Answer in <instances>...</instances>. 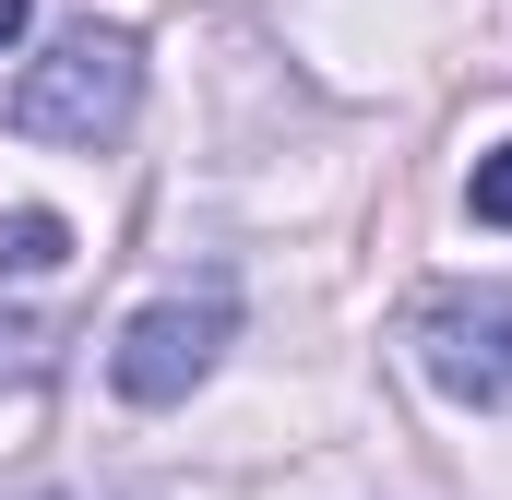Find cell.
Listing matches in <instances>:
<instances>
[{"instance_id":"1","label":"cell","mask_w":512,"mask_h":500,"mask_svg":"<svg viewBox=\"0 0 512 500\" xmlns=\"http://www.w3.org/2000/svg\"><path fill=\"white\" fill-rule=\"evenodd\" d=\"M131 108H143V36H131V24H60V36L12 72V131H24V143L96 155V143L131 131Z\"/></svg>"},{"instance_id":"2","label":"cell","mask_w":512,"mask_h":500,"mask_svg":"<svg viewBox=\"0 0 512 500\" xmlns=\"http://www.w3.org/2000/svg\"><path fill=\"white\" fill-rule=\"evenodd\" d=\"M227 346H239V298H227V274H203V286L143 298V310L120 322L108 381H120V405H179V393H203V381H215Z\"/></svg>"},{"instance_id":"3","label":"cell","mask_w":512,"mask_h":500,"mask_svg":"<svg viewBox=\"0 0 512 500\" xmlns=\"http://www.w3.org/2000/svg\"><path fill=\"white\" fill-rule=\"evenodd\" d=\"M405 346L453 405H512V286H429L405 310Z\"/></svg>"},{"instance_id":"4","label":"cell","mask_w":512,"mask_h":500,"mask_svg":"<svg viewBox=\"0 0 512 500\" xmlns=\"http://www.w3.org/2000/svg\"><path fill=\"white\" fill-rule=\"evenodd\" d=\"M48 262H72V227L48 203H12L0 215V274H48Z\"/></svg>"},{"instance_id":"5","label":"cell","mask_w":512,"mask_h":500,"mask_svg":"<svg viewBox=\"0 0 512 500\" xmlns=\"http://www.w3.org/2000/svg\"><path fill=\"white\" fill-rule=\"evenodd\" d=\"M60 370V322L48 310H0V381L24 393V381H48Z\"/></svg>"},{"instance_id":"6","label":"cell","mask_w":512,"mask_h":500,"mask_svg":"<svg viewBox=\"0 0 512 500\" xmlns=\"http://www.w3.org/2000/svg\"><path fill=\"white\" fill-rule=\"evenodd\" d=\"M465 203H477V227H512V143H489V155H477Z\"/></svg>"},{"instance_id":"7","label":"cell","mask_w":512,"mask_h":500,"mask_svg":"<svg viewBox=\"0 0 512 500\" xmlns=\"http://www.w3.org/2000/svg\"><path fill=\"white\" fill-rule=\"evenodd\" d=\"M36 36V0H0V48H24Z\"/></svg>"}]
</instances>
